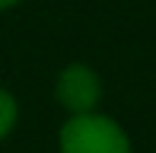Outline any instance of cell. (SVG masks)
<instances>
[{"label": "cell", "instance_id": "obj_1", "mask_svg": "<svg viewBox=\"0 0 156 153\" xmlns=\"http://www.w3.org/2000/svg\"><path fill=\"white\" fill-rule=\"evenodd\" d=\"M61 153H131L121 124L105 115H70L61 128Z\"/></svg>", "mask_w": 156, "mask_h": 153}, {"label": "cell", "instance_id": "obj_2", "mask_svg": "<svg viewBox=\"0 0 156 153\" xmlns=\"http://www.w3.org/2000/svg\"><path fill=\"white\" fill-rule=\"evenodd\" d=\"M54 96H58V102L70 115H86V112H96L99 99H102V83H99L93 67L70 64V67L61 70Z\"/></svg>", "mask_w": 156, "mask_h": 153}, {"label": "cell", "instance_id": "obj_3", "mask_svg": "<svg viewBox=\"0 0 156 153\" xmlns=\"http://www.w3.org/2000/svg\"><path fill=\"white\" fill-rule=\"evenodd\" d=\"M16 118H19V105H16V99H13V93L0 89V141L16 128Z\"/></svg>", "mask_w": 156, "mask_h": 153}, {"label": "cell", "instance_id": "obj_4", "mask_svg": "<svg viewBox=\"0 0 156 153\" xmlns=\"http://www.w3.org/2000/svg\"><path fill=\"white\" fill-rule=\"evenodd\" d=\"M19 0H0V10H10V6H16Z\"/></svg>", "mask_w": 156, "mask_h": 153}]
</instances>
